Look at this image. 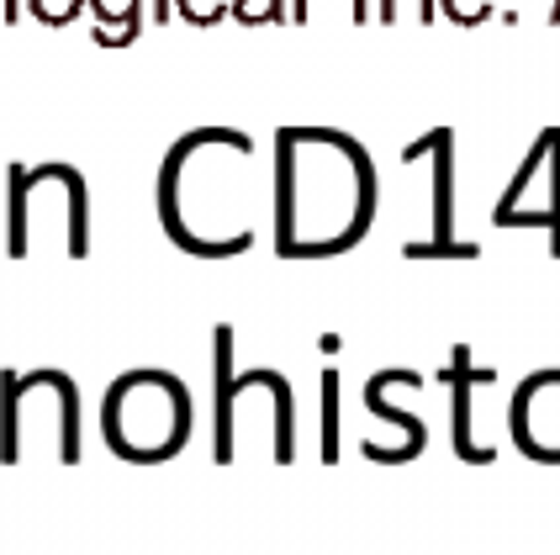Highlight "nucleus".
I'll return each mask as SVG.
<instances>
[{
	"label": "nucleus",
	"instance_id": "1",
	"mask_svg": "<svg viewBox=\"0 0 560 555\" xmlns=\"http://www.w3.org/2000/svg\"><path fill=\"white\" fill-rule=\"evenodd\" d=\"M280 212L291 248H334L349 239V228L371 207V175L349 143L323 132H291L280 159Z\"/></svg>",
	"mask_w": 560,
	"mask_h": 555
},
{
	"label": "nucleus",
	"instance_id": "2",
	"mask_svg": "<svg viewBox=\"0 0 560 555\" xmlns=\"http://www.w3.org/2000/svg\"><path fill=\"white\" fill-rule=\"evenodd\" d=\"M106 433L122 455H170L186 433V392L164 375H127L106 402Z\"/></svg>",
	"mask_w": 560,
	"mask_h": 555
}]
</instances>
